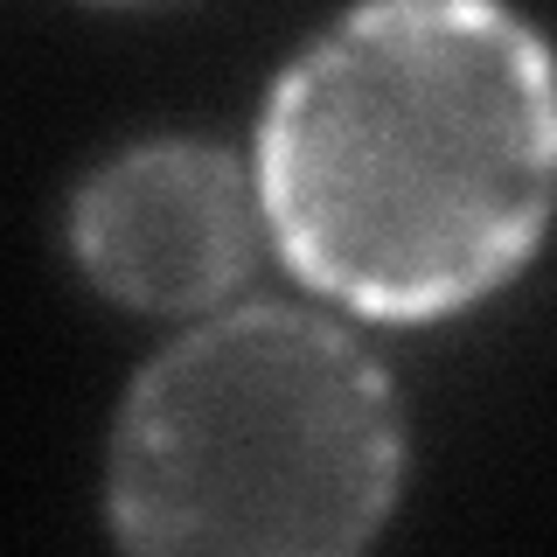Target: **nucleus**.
Segmentation results:
<instances>
[{
	"label": "nucleus",
	"instance_id": "f257e3e1",
	"mask_svg": "<svg viewBox=\"0 0 557 557\" xmlns=\"http://www.w3.org/2000/svg\"><path fill=\"white\" fill-rule=\"evenodd\" d=\"M550 49L509 0H356L278 70L258 223L362 321H446L530 265L550 216Z\"/></svg>",
	"mask_w": 557,
	"mask_h": 557
},
{
	"label": "nucleus",
	"instance_id": "f03ea898",
	"mask_svg": "<svg viewBox=\"0 0 557 557\" xmlns=\"http://www.w3.org/2000/svg\"><path fill=\"white\" fill-rule=\"evenodd\" d=\"M405 405L342 321L286 300L209 313L133 376L104 453L126 550L342 557L397 509Z\"/></svg>",
	"mask_w": 557,
	"mask_h": 557
},
{
	"label": "nucleus",
	"instance_id": "7ed1b4c3",
	"mask_svg": "<svg viewBox=\"0 0 557 557\" xmlns=\"http://www.w3.org/2000/svg\"><path fill=\"white\" fill-rule=\"evenodd\" d=\"M258 188L231 147L139 139L70 196V251L104 300L133 313H202L258 258Z\"/></svg>",
	"mask_w": 557,
	"mask_h": 557
},
{
	"label": "nucleus",
	"instance_id": "20e7f679",
	"mask_svg": "<svg viewBox=\"0 0 557 557\" xmlns=\"http://www.w3.org/2000/svg\"><path fill=\"white\" fill-rule=\"evenodd\" d=\"M98 8H153V0H98Z\"/></svg>",
	"mask_w": 557,
	"mask_h": 557
}]
</instances>
